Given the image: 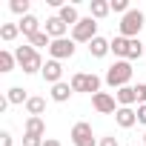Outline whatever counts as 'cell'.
Masks as SVG:
<instances>
[{
	"label": "cell",
	"mask_w": 146,
	"mask_h": 146,
	"mask_svg": "<svg viewBox=\"0 0 146 146\" xmlns=\"http://www.w3.org/2000/svg\"><path fill=\"white\" fill-rule=\"evenodd\" d=\"M57 17L66 23V26H72V29H75L78 23H80V17H78V9H75V3H66L60 12H57Z\"/></svg>",
	"instance_id": "obj_16"
},
{
	"label": "cell",
	"mask_w": 146,
	"mask_h": 146,
	"mask_svg": "<svg viewBox=\"0 0 146 146\" xmlns=\"http://www.w3.org/2000/svg\"><path fill=\"white\" fill-rule=\"evenodd\" d=\"M72 143H75V146H98L95 132H92V123L80 120V123L72 126Z\"/></svg>",
	"instance_id": "obj_6"
},
{
	"label": "cell",
	"mask_w": 146,
	"mask_h": 146,
	"mask_svg": "<svg viewBox=\"0 0 146 146\" xmlns=\"http://www.w3.org/2000/svg\"><path fill=\"white\" fill-rule=\"evenodd\" d=\"M49 54H52V60H66V57H72V54H75V40H69V37L52 40Z\"/></svg>",
	"instance_id": "obj_7"
},
{
	"label": "cell",
	"mask_w": 146,
	"mask_h": 146,
	"mask_svg": "<svg viewBox=\"0 0 146 146\" xmlns=\"http://www.w3.org/2000/svg\"><path fill=\"white\" fill-rule=\"evenodd\" d=\"M43 32H46L52 40H63V37H66V32H69V26H66V23L54 15V17H49V20L43 23Z\"/></svg>",
	"instance_id": "obj_9"
},
{
	"label": "cell",
	"mask_w": 146,
	"mask_h": 146,
	"mask_svg": "<svg viewBox=\"0 0 146 146\" xmlns=\"http://www.w3.org/2000/svg\"><path fill=\"white\" fill-rule=\"evenodd\" d=\"M137 123L146 126V103H137Z\"/></svg>",
	"instance_id": "obj_31"
},
{
	"label": "cell",
	"mask_w": 146,
	"mask_h": 146,
	"mask_svg": "<svg viewBox=\"0 0 146 146\" xmlns=\"http://www.w3.org/2000/svg\"><path fill=\"white\" fill-rule=\"evenodd\" d=\"M17 26H20L23 37H35L37 32H43V29H40V20H37L35 15H26V17H20V23H17Z\"/></svg>",
	"instance_id": "obj_12"
},
{
	"label": "cell",
	"mask_w": 146,
	"mask_h": 146,
	"mask_svg": "<svg viewBox=\"0 0 146 146\" xmlns=\"http://www.w3.org/2000/svg\"><path fill=\"white\" fill-rule=\"evenodd\" d=\"M143 54H146V43H140L137 37L129 40V54H126V60L132 63V60H137V57H143Z\"/></svg>",
	"instance_id": "obj_21"
},
{
	"label": "cell",
	"mask_w": 146,
	"mask_h": 146,
	"mask_svg": "<svg viewBox=\"0 0 146 146\" xmlns=\"http://www.w3.org/2000/svg\"><path fill=\"white\" fill-rule=\"evenodd\" d=\"M112 52H115V57L126 60V54H129V37H115L112 40Z\"/></svg>",
	"instance_id": "obj_20"
},
{
	"label": "cell",
	"mask_w": 146,
	"mask_h": 146,
	"mask_svg": "<svg viewBox=\"0 0 146 146\" xmlns=\"http://www.w3.org/2000/svg\"><path fill=\"white\" fill-rule=\"evenodd\" d=\"M98 146H117V140L109 135V137H100V143H98Z\"/></svg>",
	"instance_id": "obj_32"
},
{
	"label": "cell",
	"mask_w": 146,
	"mask_h": 146,
	"mask_svg": "<svg viewBox=\"0 0 146 146\" xmlns=\"http://www.w3.org/2000/svg\"><path fill=\"white\" fill-rule=\"evenodd\" d=\"M72 89L75 92H89V95H98L100 92V78L98 75H89V72H78V75H72Z\"/></svg>",
	"instance_id": "obj_5"
},
{
	"label": "cell",
	"mask_w": 146,
	"mask_h": 146,
	"mask_svg": "<svg viewBox=\"0 0 146 146\" xmlns=\"http://www.w3.org/2000/svg\"><path fill=\"white\" fill-rule=\"evenodd\" d=\"M132 63L129 60H115L109 69H106V83L112 86V89H123V86H129V80H132Z\"/></svg>",
	"instance_id": "obj_1"
},
{
	"label": "cell",
	"mask_w": 146,
	"mask_h": 146,
	"mask_svg": "<svg viewBox=\"0 0 146 146\" xmlns=\"http://www.w3.org/2000/svg\"><path fill=\"white\" fill-rule=\"evenodd\" d=\"M9 6H12V12H15V15H23V17H26V15H32V12H29V0H12Z\"/></svg>",
	"instance_id": "obj_26"
},
{
	"label": "cell",
	"mask_w": 146,
	"mask_h": 146,
	"mask_svg": "<svg viewBox=\"0 0 146 146\" xmlns=\"http://www.w3.org/2000/svg\"><path fill=\"white\" fill-rule=\"evenodd\" d=\"M115 100L120 106H132V103H137V89L135 86H123V89L115 92Z\"/></svg>",
	"instance_id": "obj_15"
},
{
	"label": "cell",
	"mask_w": 146,
	"mask_h": 146,
	"mask_svg": "<svg viewBox=\"0 0 146 146\" xmlns=\"http://www.w3.org/2000/svg\"><path fill=\"white\" fill-rule=\"evenodd\" d=\"M109 12H112V3H106V0H89V17L100 20V17H106Z\"/></svg>",
	"instance_id": "obj_17"
},
{
	"label": "cell",
	"mask_w": 146,
	"mask_h": 146,
	"mask_svg": "<svg viewBox=\"0 0 146 146\" xmlns=\"http://www.w3.org/2000/svg\"><path fill=\"white\" fill-rule=\"evenodd\" d=\"M17 35H20V26H17V23H3V26H0V40L12 43Z\"/></svg>",
	"instance_id": "obj_22"
},
{
	"label": "cell",
	"mask_w": 146,
	"mask_h": 146,
	"mask_svg": "<svg viewBox=\"0 0 146 146\" xmlns=\"http://www.w3.org/2000/svg\"><path fill=\"white\" fill-rule=\"evenodd\" d=\"M12 143H15L12 132H0V146H12Z\"/></svg>",
	"instance_id": "obj_29"
},
{
	"label": "cell",
	"mask_w": 146,
	"mask_h": 146,
	"mask_svg": "<svg viewBox=\"0 0 146 146\" xmlns=\"http://www.w3.org/2000/svg\"><path fill=\"white\" fill-rule=\"evenodd\" d=\"M140 29H143V12H137V9H129V12L123 15V20H120V37H129V40H135V37L140 35Z\"/></svg>",
	"instance_id": "obj_3"
},
{
	"label": "cell",
	"mask_w": 146,
	"mask_h": 146,
	"mask_svg": "<svg viewBox=\"0 0 146 146\" xmlns=\"http://www.w3.org/2000/svg\"><path fill=\"white\" fill-rule=\"evenodd\" d=\"M109 52H112V40H106V37H100V35L89 43V54H92V57H106Z\"/></svg>",
	"instance_id": "obj_13"
},
{
	"label": "cell",
	"mask_w": 146,
	"mask_h": 146,
	"mask_svg": "<svg viewBox=\"0 0 146 146\" xmlns=\"http://www.w3.org/2000/svg\"><path fill=\"white\" fill-rule=\"evenodd\" d=\"M137 103H146V83H137Z\"/></svg>",
	"instance_id": "obj_30"
},
{
	"label": "cell",
	"mask_w": 146,
	"mask_h": 146,
	"mask_svg": "<svg viewBox=\"0 0 146 146\" xmlns=\"http://www.w3.org/2000/svg\"><path fill=\"white\" fill-rule=\"evenodd\" d=\"M26 135H37V137H43V135H46V123H43V117H26Z\"/></svg>",
	"instance_id": "obj_18"
},
{
	"label": "cell",
	"mask_w": 146,
	"mask_h": 146,
	"mask_svg": "<svg viewBox=\"0 0 146 146\" xmlns=\"http://www.w3.org/2000/svg\"><path fill=\"white\" fill-rule=\"evenodd\" d=\"M29 46H35V49H43V46H46V49H49V46H52V37H49L46 32H37L35 37H29Z\"/></svg>",
	"instance_id": "obj_25"
},
{
	"label": "cell",
	"mask_w": 146,
	"mask_h": 146,
	"mask_svg": "<svg viewBox=\"0 0 146 146\" xmlns=\"http://www.w3.org/2000/svg\"><path fill=\"white\" fill-rule=\"evenodd\" d=\"M72 95H75L72 83H63V80H60V83H54V86H52V100H54V103H66Z\"/></svg>",
	"instance_id": "obj_14"
},
{
	"label": "cell",
	"mask_w": 146,
	"mask_h": 146,
	"mask_svg": "<svg viewBox=\"0 0 146 146\" xmlns=\"http://www.w3.org/2000/svg\"><path fill=\"white\" fill-rule=\"evenodd\" d=\"M15 63H17L15 52H9V49L0 52V72H12V69H15Z\"/></svg>",
	"instance_id": "obj_23"
},
{
	"label": "cell",
	"mask_w": 146,
	"mask_h": 146,
	"mask_svg": "<svg viewBox=\"0 0 146 146\" xmlns=\"http://www.w3.org/2000/svg\"><path fill=\"white\" fill-rule=\"evenodd\" d=\"M40 75H43V80H46V83H52V86H54V83H60V78H63V66H60V60H46Z\"/></svg>",
	"instance_id": "obj_10"
},
{
	"label": "cell",
	"mask_w": 146,
	"mask_h": 146,
	"mask_svg": "<svg viewBox=\"0 0 146 146\" xmlns=\"http://www.w3.org/2000/svg\"><path fill=\"white\" fill-rule=\"evenodd\" d=\"M143 146H146V135H143Z\"/></svg>",
	"instance_id": "obj_34"
},
{
	"label": "cell",
	"mask_w": 146,
	"mask_h": 146,
	"mask_svg": "<svg viewBox=\"0 0 146 146\" xmlns=\"http://www.w3.org/2000/svg\"><path fill=\"white\" fill-rule=\"evenodd\" d=\"M112 12L126 15V12H129V0H112Z\"/></svg>",
	"instance_id": "obj_27"
},
{
	"label": "cell",
	"mask_w": 146,
	"mask_h": 146,
	"mask_svg": "<svg viewBox=\"0 0 146 146\" xmlns=\"http://www.w3.org/2000/svg\"><path fill=\"white\" fill-rule=\"evenodd\" d=\"M6 98H9V103H15V106H17V103H29V95H26V89H20V86H12Z\"/></svg>",
	"instance_id": "obj_24"
},
{
	"label": "cell",
	"mask_w": 146,
	"mask_h": 146,
	"mask_svg": "<svg viewBox=\"0 0 146 146\" xmlns=\"http://www.w3.org/2000/svg\"><path fill=\"white\" fill-rule=\"evenodd\" d=\"M98 37V20L95 17H80V23L72 29V40L75 43H92Z\"/></svg>",
	"instance_id": "obj_4"
},
{
	"label": "cell",
	"mask_w": 146,
	"mask_h": 146,
	"mask_svg": "<svg viewBox=\"0 0 146 146\" xmlns=\"http://www.w3.org/2000/svg\"><path fill=\"white\" fill-rule=\"evenodd\" d=\"M115 120H117L120 129H132V126L137 123V112H135L132 106H120V109L115 112Z\"/></svg>",
	"instance_id": "obj_11"
},
{
	"label": "cell",
	"mask_w": 146,
	"mask_h": 146,
	"mask_svg": "<svg viewBox=\"0 0 146 146\" xmlns=\"http://www.w3.org/2000/svg\"><path fill=\"white\" fill-rule=\"evenodd\" d=\"M115 103H117V100H115L109 92H98V95H92V106H95L100 115H115V112L120 109V106H115Z\"/></svg>",
	"instance_id": "obj_8"
},
{
	"label": "cell",
	"mask_w": 146,
	"mask_h": 146,
	"mask_svg": "<svg viewBox=\"0 0 146 146\" xmlns=\"http://www.w3.org/2000/svg\"><path fill=\"white\" fill-rule=\"evenodd\" d=\"M43 146H60V140H54V137H46V143Z\"/></svg>",
	"instance_id": "obj_33"
},
{
	"label": "cell",
	"mask_w": 146,
	"mask_h": 146,
	"mask_svg": "<svg viewBox=\"0 0 146 146\" xmlns=\"http://www.w3.org/2000/svg\"><path fill=\"white\" fill-rule=\"evenodd\" d=\"M46 140L37 137V135H23V146H43Z\"/></svg>",
	"instance_id": "obj_28"
},
{
	"label": "cell",
	"mask_w": 146,
	"mask_h": 146,
	"mask_svg": "<svg viewBox=\"0 0 146 146\" xmlns=\"http://www.w3.org/2000/svg\"><path fill=\"white\" fill-rule=\"evenodd\" d=\"M26 112H29V117H40V115L46 112V100H43V98H29Z\"/></svg>",
	"instance_id": "obj_19"
},
{
	"label": "cell",
	"mask_w": 146,
	"mask_h": 146,
	"mask_svg": "<svg viewBox=\"0 0 146 146\" xmlns=\"http://www.w3.org/2000/svg\"><path fill=\"white\" fill-rule=\"evenodd\" d=\"M15 57H17V66L26 72V75L43 72V60H40V52L35 46H17L15 49Z\"/></svg>",
	"instance_id": "obj_2"
}]
</instances>
